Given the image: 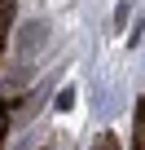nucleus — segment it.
<instances>
[{
    "label": "nucleus",
    "mask_w": 145,
    "mask_h": 150,
    "mask_svg": "<svg viewBox=\"0 0 145 150\" xmlns=\"http://www.w3.org/2000/svg\"><path fill=\"white\" fill-rule=\"evenodd\" d=\"M136 150H145V102L136 106Z\"/></svg>",
    "instance_id": "nucleus-1"
},
{
    "label": "nucleus",
    "mask_w": 145,
    "mask_h": 150,
    "mask_svg": "<svg viewBox=\"0 0 145 150\" xmlns=\"http://www.w3.org/2000/svg\"><path fill=\"white\" fill-rule=\"evenodd\" d=\"M13 22V0H0V31H9Z\"/></svg>",
    "instance_id": "nucleus-2"
},
{
    "label": "nucleus",
    "mask_w": 145,
    "mask_h": 150,
    "mask_svg": "<svg viewBox=\"0 0 145 150\" xmlns=\"http://www.w3.org/2000/svg\"><path fill=\"white\" fill-rule=\"evenodd\" d=\"M92 150H119V141H114V137L106 132V137H97V146H92Z\"/></svg>",
    "instance_id": "nucleus-3"
},
{
    "label": "nucleus",
    "mask_w": 145,
    "mask_h": 150,
    "mask_svg": "<svg viewBox=\"0 0 145 150\" xmlns=\"http://www.w3.org/2000/svg\"><path fill=\"white\" fill-rule=\"evenodd\" d=\"M0 49H5V31H0Z\"/></svg>",
    "instance_id": "nucleus-4"
}]
</instances>
